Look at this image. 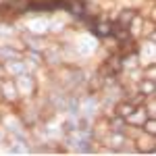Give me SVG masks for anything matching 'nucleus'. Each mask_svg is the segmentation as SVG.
<instances>
[{
	"label": "nucleus",
	"mask_w": 156,
	"mask_h": 156,
	"mask_svg": "<svg viewBox=\"0 0 156 156\" xmlns=\"http://www.w3.org/2000/svg\"><path fill=\"white\" fill-rule=\"evenodd\" d=\"M12 81H15V87H17V94H19V96H29V94L36 92V83H34V79H31L27 73L17 75Z\"/></svg>",
	"instance_id": "nucleus-1"
},
{
	"label": "nucleus",
	"mask_w": 156,
	"mask_h": 156,
	"mask_svg": "<svg viewBox=\"0 0 156 156\" xmlns=\"http://www.w3.org/2000/svg\"><path fill=\"white\" fill-rule=\"evenodd\" d=\"M135 15H137V12L133 11V9H129V11H123V12L119 15V21H117V23L123 25V27H129V23L133 21V17H135Z\"/></svg>",
	"instance_id": "nucleus-4"
},
{
	"label": "nucleus",
	"mask_w": 156,
	"mask_h": 156,
	"mask_svg": "<svg viewBox=\"0 0 156 156\" xmlns=\"http://www.w3.org/2000/svg\"><path fill=\"white\" fill-rule=\"evenodd\" d=\"M140 92L144 94V96H154V92H156V85L152 79H144L142 83H140Z\"/></svg>",
	"instance_id": "nucleus-5"
},
{
	"label": "nucleus",
	"mask_w": 156,
	"mask_h": 156,
	"mask_svg": "<svg viewBox=\"0 0 156 156\" xmlns=\"http://www.w3.org/2000/svg\"><path fill=\"white\" fill-rule=\"evenodd\" d=\"M135 108H137V106H133L129 100H127V102H121L119 106H117V115H119V117H123V119H127V117L131 115Z\"/></svg>",
	"instance_id": "nucleus-3"
},
{
	"label": "nucleus",
	"mask_w": 156,
	"mask_h": 156,
	"mask_svg": "<svg viewBox=\"0 0 156 156\" xmlns=\"http://www.w3.org/2000/svg\"><path fill=\"white\" fill-rule=\"evenodd\" d=\"M0 92H2L4 100H17V96H19L15 81H11V79H0Z\"/></svg>",
	"instance_id": "nucleus-2"
}]
</instances>
